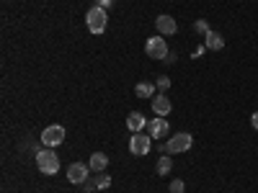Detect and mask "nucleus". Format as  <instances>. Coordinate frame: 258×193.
Listing matches in <instances>:
<instances>
[{
	"label": "nucleus",
	"mask_w": 258,
	"mask_h": 193,
	"mask_svg": "<svg viewBox=\"0 0 258 193\" xmlns=\"http://www.w3.org/2000/svg\"><path fill=\"white\" fill-rule=\"evenodd\" d=\"M36 167H39V173H44V175H57L59 173V157L54 149H41V152H36Z\"/></svg>",
	"instance_id": "f257e3e1"
},
{
	"label": "nucleus",
	"mask_w": 258,
	"mask_h": 193,
	"mask_svg": "<svg viewBox=\"0 0 258 193\" xmlns=\"http://www.w3.org/2000/svg\"><path fill=\"white\" fill-rule=\"evenodd\" d=\"M85 24H88V31L91 34H103L106 31V24H109V16H106V8H98L93 6L85 16Z\"/></svg>",
	"instance_id": "f03ea898"
},
{
	"label": "nucleus",
	"mask_w": 258,
	"mask_h": 193,
	"mask_svg": "<svg viewBox=\"0 0 258 193\" xmlns=\"http://www.w3.org/2000/svg\"><path fill=\"white\" fill-rule=\"evenodd\" d=\"M62 142H64V129L59 124H52V126H47L44 132H41V144L49 147V149L59 147Z\"/></svg>",
	"instance_id": "7ed1b4c3"
},
{
	"label": "nucleus",
	"mask_w": 258,
	"mask_h": 193,
	"mask_svg": "<svg viewBox=\"0 0 258 193\" xmlns=\"http://www.w3.org/2000/svg\"><path fill=\"white\" fill-rule=\"evenodd\" d=\"M191 144H194V137H191L188 132H181V134H176L173 139L165 142V149H168L170 155H181V152H186Z\"/></svg>",
	"instance_id": "20e7f679"
},
{
	"label": "nucleus",
	"mask_w": 258,
	"mask_h": 193,
	"mask_svg": "<svg viewBox=\"0 0 258 193\" xmlns=\"http://www.w3.org/2000/svg\"><path fill=\"white\" fill-rule=\"evenodd\" d=\"M153 137L150 134H132V139H129V152H132L135 157H142V155H147L150 152V147H153V142H150Z\"/></svg>",
	"instance_id": "39448f33"
},
{
	"label": "nucleus",
	"mask_w": 258,
	"mask_h": 193,
	"mask_svg": "<svg viewBox=\"0 0 258 193\" xmlns=\"http://www.w3.org/2000/svg\"><path fill=\"white\" fill-rule=\"evenodd\" d=\"M145 52H147V57H153V59H165V57H168V44H165V39H163V36L147 39Z\"/></svg>",
	"instance_id": "423d86ee"
},
{
	"label": "nucleus",
	"mask_w": 258,
	"mask_h": 193,
	"mask_svg": "<svg viewBox=\"0 0 258 193\" xmlns=\"http://www.w3.org/2000/svg\"><path fill=\"white\" fill-rule=\"evenodd\" d=\"M88 170H91V165L73 162V165L68 167V180H70V183H75V185H83L85 180H88Z\"/></svg>",
	"instance_id": "0eeeda50"
},
{
	"label": "nucleus",
	"mask_w": 258,
	"mask_h": 193,
	"mask_svg": "<svg viewBox=\"0 0 258 193\" xmlns=\"http://www.w3.org/2000/svg\"><path fill=\"white\" fill-rule=\"evenodd\" d=\"M155 26H158V31H160L163 36H173V34L178 31V24H176L173 16H158V18H155Z\"/></svg>",
	"instance_id": "6e6552de"
},
{
	"label": "nucleus",
	"mask_w": 258,
	"mask_h": 193,
	"mask_svg": "<svg viewBox=\"0 0 258 193\" xmlns=\"http://www.w3.org/2000/svg\"><path fill=\"white\" fill-rule=\"evenodd\" d=\"M147 129H150V137H153V139H163V137H168V132H170V126H168V121H165L163 116L153 119Z\"/></svg>",
	"instance_id": "1a4fd4ad"
},
{
	"label": "nucleus",
	"mask_w": 258,
	"mask_h": 193,
	"mask_svg": "<svg viewBox=\"0 0 258 193\" xmlns=\"http://www.w3.org/2000/svg\"><path fill=\"white\" fill-rule=\"evenodd\" d=\"M170 109H173V106H170V101H168L163 93L153 98V111H155V116H168Z\"/></svg>",
	"instance_id": "9d476101"
},
{
	"label": "nucleus",
	"mask_w": 258,
	"mask_h": 193,
	"mask_svg": "<svg viewBox=\"0 0 258 193\" xmlns=\"http://www.w3.org/2000/svg\"><path fill=\"white\" fill-rule=\"evenodd\" d=\"M204 47H207V49H212V52H220V49L225 47V39H222V34H217V31H209V34L204 36Z\"/></svg>",
	"instance_id": "9b49d317"
},
{
	"label": "nucleus",
	"mask_w": 258,
	"mask_h": 193,
	"mask_svg": "<svg viewBox=\"0 0 258 193\" xmlns=\"http://www.w3.org/2000/svg\"><path fill=\"white\" fill-rule=\"evenodd\" d=\"M126 126L132 129V134H140L142 129H145V116L140 111H132V114L126 116Z\"/></svg>",
	"instance_id": "f8f14e48"
},
{
	"label": "nucleus",
	"mask_w": 258,
	"mask_h": 193,
	"mask_svg": "<svg viewBox=\"0 0 258 193\" xmlns=\"http://www.w3.org/2000/svg\"><path fill=\"white\" fill-rule=\"evenodd\" d=\"M88 165H91V170H96V173H103V170H106V165H109V157H106L103 152H93Z\"/></svg>",
	"instance_id": "ddd939ff"
},
{
	"label": "nucleus",
	"mask_w": 258,
	"mask_h": 193,
	"mask_svg": "<svg viewBox=\"0 0 258 193\" xmlns=\"http://www.w3.org/2000/svg\"><path fill=\"white\" fill-rule=\"evenodd\" d=\"M155 88H158V85H153V82H137L135 93H137L140 98H150V101H153V98H155Z\"/></svg>",
	"instance_id": "4468645a"
},
{
	"label": "nucleus",
	"mask_w": 258,
	"mask_h": 193,
	"mask_svg": "<svg viewBox=\"0 0 258 193\" xmlns=\"http://www.w3.org/2000/svg\"><path fill=\"white\" fill-rule=\"evenodd\" d=\"M155 170H158V175H168L170 170H173V160H170L168 155H160V157H158V165H155Z\"/></svg>",
	"instance_id": "2eb2a0df"
},
{
	"label": "nucleus",
	"mask_w": 258,
	"mask_h": 193,
	"mask_svg": "<svg viewBox=\"0 0 258 193\" xmlns=\"http://www.w3.org/2000/svg\"><path fill=\"white\" fill-rule=\"evenodd\" d=\"M111 185V175H106V173H101L98 178H96V188L98 190H106V188H109Z\"/></svg>",
	"instance_id": "dca6fc26"
},
{
	"label": "nucleus",
	"mask_w": 258,
	"mask_h": 193,
	"mask_svg": "<svg viewBox=\"0 0 258 193\" xmlns=\"http://www.w3.org/2000/svg\"><path fill=\"white\" fill-rule=\"evenodd\" d=\"M194 29H197V34H202V36H207L212 29H209V24H207V21L202 18V21H197V24H194Z\"/></svg>",
	"instance_id": "f3484780"
},
{
	"label": "nucleus",
	"mask_w": 258,
	"mask_h": 193,
	"mask_svg": "<svg viewBox=\"0 0 258 193\" xmlns=\"http://www.w3.org/2000/svg\"><path fill=\"white\" fill-rule=\"evenodd\" d=\"M183 190H186L183 180H173V183H170V193H183Z\"/></svg>",
	"instance_id": "a211bd4d"
},
{
	"label": "nucleus",
	"mask_w": 258,
	"mask_h": 193,
	"mask_svg": "<svg viewBox=\"0 0 258 193\" xmlns=\"http://www.w3.org/2000/svg\"><path fill=\"white\" fill-rule=\"evenodd\" d=\"M155 85H158V90H160V93H165V90L170 88V80H168V77H158Z\"/></svg>",
	"instance_id": "6ab92c4d"
},
{
	"label": "nucleus",
	"mask_w": 258,
	"mask_h": 193,
	"mask_svg": "<svg viewBox=\"0 0 258 193\" xmlns=\"http://www.w3.org/2000/svg\"><path fill=\"white\" fill-rule=\"evenodd\" d=\"M96 6L98 8H109V6H114V0H96Z\"/></svg>",
	"instance_id": "aec40b11"
},
{
	"label": "nucleus",
	"mask_w": 258,
	"mask_h": 193,
	"mask_svg": "<svg viewBox=\"0 0 258 193\" xmlns=\"http://www.w3.org/2000/svg\"><path fill=\"white\" fill-rule=\"evenodd\" d=\"M250 126H253V129H255V132H258V111H255V114H253V116H250Z\"/></svg>",
	"instance_id": "412c9836"
}]
</instances>
